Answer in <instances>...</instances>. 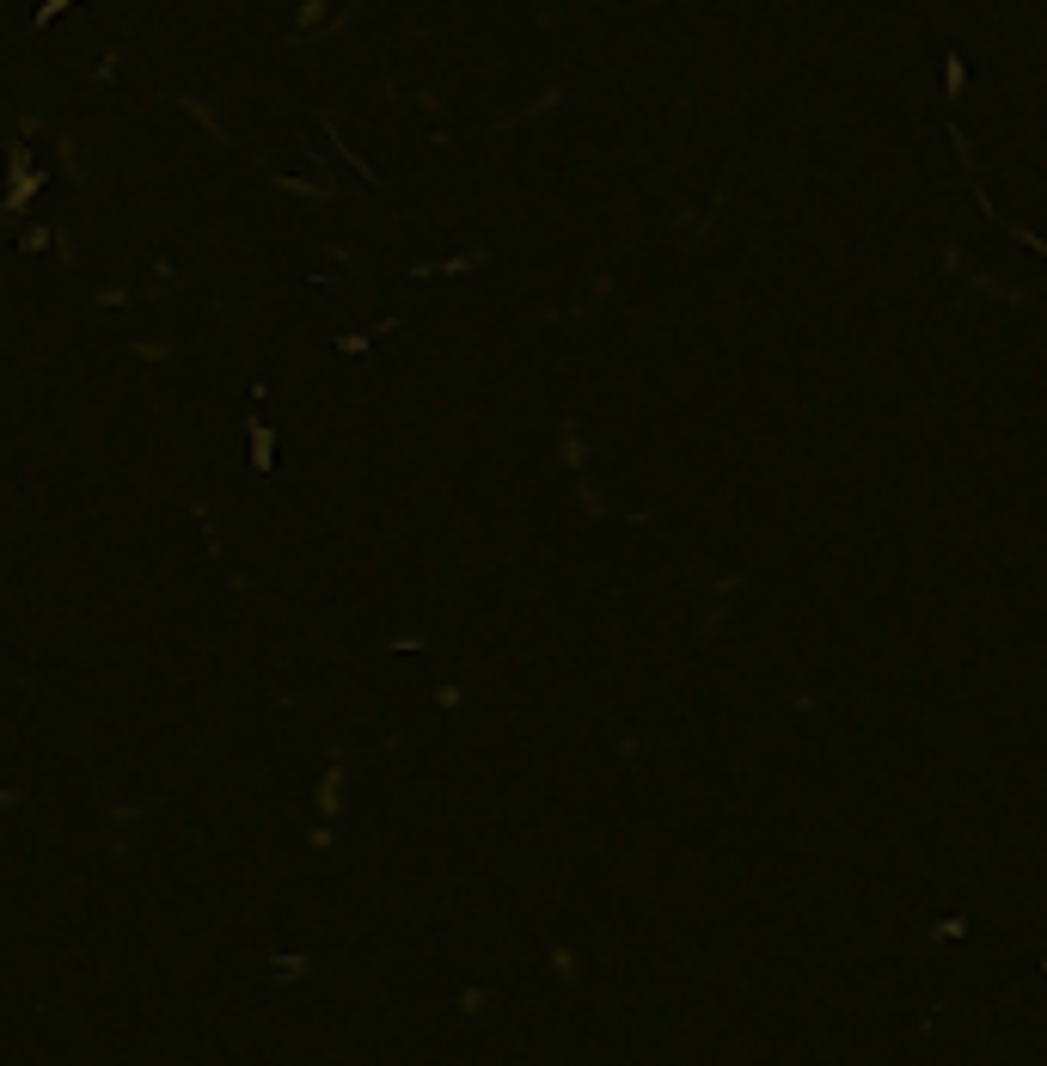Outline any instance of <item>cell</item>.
<instances>
[{"mask_svg":"<svg viewBox=\"0 0 1047 1066\" xmlns=\"http://www.w3.org/2000/svg\"><path fill=\"white\" fill-rule=\"evenodd\" d=\"M319 815H325V821H337V815H343V754H331L325 779H319Z\"/></svg>","mask_w":1047,"mask_h":1066,"instance_id":"1","label":"cell"},{"mask_svg":"<svg viewBox=\"0 0 1047 1066\" xmlns=\"http://www.w3.org/2000/svg\"><path fill=\"white\" fill-rule=\"evenodd\" d=\"M178 111H190V117H196V123H203V129H209L215 141H227V123H221V117H215V111H209L203 99H196V92H178Z\"/></svg>","mask_w":1047,"mask_h":1066,"instance_id":"2","label":"cell"},{"mask_svg":"<svg viewBox=\"0 0 1047 1066\" xmlns=\"http://www.w3.org/2000/svg\"><path fill=\"white\" fill-rule=\"evenodd\" d=\"M245 435H252V466L270 472V460H276V429H270V423H252Z\"/></svg>","mask_w":1047,"mask_h":1066,"instance_id":"3","label":"cell"},{"mask_svg":"<svg viewBox=\"0 0 1047 1066\" xmlns=\"http://www.w3.org/2000/svg\"><path fill=\"white\" fill-rule=\"evenodd\" d=\"M325 19H337V13L325 7V0H307V7L294 13V43H301V31H313V25H325Z\"/></svg>","mask_w":1047,"mask_h":1066,"instance_id":"4","label":"cell"},{"mask_svg":"<svg viewBox=\"0 0 1047 1066\" xmlns=\"http://www.w3.org/2000/svg\"><path fill=\"white\" fill-rule=\"evenodd\" d=\"M56 154H62V172H68V178H86V160H80V141H74V135L56 141Z\"/></svg>","mask_w":1047,"mask_h":1066,"instance_id":"5","label":"cell"},{"mask_svg":"<svg viewBox=\"0 0 1047 1066\" xmlns=\"http://www.w3.org/2000/svg\"><path fill=\"white\" fill-rule=\"evenodd\" d=\"M135 356H147V362H172L178 344H166V337H160V344H135Z\"/></svg>","mask_w":1047,"mask_h":1066,"instance_id":"6","label":"cell"},{"mask_svg":"<svg viewBox=\"0 0 1047 1066\" xmlns=\"http://www.w3.org/2000/svg\"><path fill=\"white\" fill-rule=\"evenodd\" d=\"M484 1005H490V993H484V987H466V993H460V1011H466V1017H478Z\"/></svg>","mask_w":1047,"mask_h":1066,"instance_id":"7","label":"cell"},{"mask_svg":"<svg viewBox=\"0 0 1047 1066\" xmlns=\"http://www.w3.org/2000/svg\"><path fill=\"white\" fill-rule=\"evenodd\" d=\"M552 975H558V981H576V956H570V950H552Z\"/></svg>","mask_w":1047,"mask_h":1066,"instance_id":"8","label":"cell"},{"mask_svg":"<svg viewBox=\"0 0 1047 1066\" xmlns=\"http://www.w3.org/2000/svg\"><path fill=\"white\" fill-rule=\"evenodd\" d=\"M276 968H282V981H301L307 975V956H276Z\"/></svg>","mask_w":1047,"mask_h":1066,"instance_id":"9","label":"cell"}]
</instances>
